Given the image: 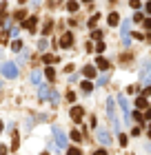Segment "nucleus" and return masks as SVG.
Here are the masks:
<instances>
[{"instance_id":"obj_25","label":"nucleus","mask_w":151,"mask_h":155,"mask_svg":"<svg viewBox=\"0 0 151 155\" xmlns=\"http://www.w3.org/2000/svg\"><path fill=\"white\" fill-rule=\"evenodd\" d=\"M67 155H82V151L80 149H69V151H67Z\"/></svg>"},{"instance_id":"obj_12","label":"nucleus","mask_w":151,"mask_h":155,"mask_svg":"<svg viewBox=\"0 0 151 155\" xmlns=\"http://www.w3.org/2000/svg\"><path fill=\"white\" fill-rule=\"evenodd\" d=\"M40 71H31V75H29V80H31V84H40Z\"/></svg>"},{"instance_id":"obj_5","label":"nucleus","mask_w":151,"mask_h":155,"mask_svg":"<svg viewBox=\"0 0 151 155\" xmlns=\"http://www.w3.org/2000/svg\"><path fill=\"white\" fill-rule=\"evenodd\" d=\"M122 45L129 47L131 45V35H129V20L122 22Z\"/></svg>"},{"instance_id":"obj_33","label":"nucleus","mask_w":151,"mask_h":155,"mask_svg":"<svg viewBox=\"0 0 151 155\" xmlns=\"http://www.w3.org/2000/svg\"><path fill=\"white\" fill-rule=\"evenodd\" d=\"M133 20H136V22H142L145 18H142V13H136V16H133Z\"/></svg>"},{"instance_id":"obj_16","label":"nucleus","mask_w":151,"mask_h":155,"mask_svg":"<svg viewBox=\"0 0 151 155\" xmlns=\"http://www.w3.org/2000/svg\"><path fill=\"white\" fill-rule=\"evenodd\" d=\"M82 73H85L87 78H93V75H96V67H85V71H82Z\"/></svg>"},{"instance_id":"obj_39","label":"nucleus","mask_w":151,"mask_h":155,"mask_svg":"<svg viewBox=\"0 0 151 155\" xmlns=\"http://www.w3.org/2000/svg\"><path fill=\"white\" fill-rule=\"evenodd\" d=\"M20 2H27V0H20Z\"/></svg>"},{"instance_id":"obj_10","label":"nucleus","mask_w":151,"mask_h":155,"mask_svg":"<svg viewBox=\"0 0 151 155\" xmlns=\"http://www.w3.org/2000/svg\"><path fill=\"white\" fill-rule=\"evenodd\" d=\"M51 91L53 89H49V86H40V95H38V98H40V100H49Z\"/></svg>"},{"instance_id":"obj_1","label":"nucleus","mask_w":151,"mask_h":155,"mask_svg":"<svg viewBox=\"0 0 151 155\" xmlns=\"http://www.w3.org/2000/svg\"><path fill=\"white\" fill-rule=\"evenodd\" d=\"M107 117H109L113 131H120V120H118V111H116V102H113V98L107 100Z\"/></svg>"},{"instance_id":"obj_34","label":"nucleus","mask_w":151,"mask_h":155,"mask_svg":"<svg viewBox=\"0 0 151 155\" xmlns=\"http://www.w3.org/2000/svg\"><path fill=\"white\" fill-rule=\"evenodd\" d=\"M67 100L73 102V100H76V93H71V91H69V93H67Z\"/></svg>"},{"instance_id":"obj_30","label":"nucleus","mask_w":151,"mask_h":155,"mask_svg":"<svg viewBox=\"0 0 151 155\" xmlns=\"http://www.w3.org/2000/svg\"><path fill=\"white\" fill-rule=\"evenodd\" d=\"M78 78H80L78 73H71V75H69V82H78Z\"/></svg>"},{"instance_id":"obj_26","label":"nucleus","mask_w":151,"mask_h":155,"mask_svg":"<svg viewBox=\"0 0 151 155\" xmlns=\"http://www.w3.org/2000/svg\"><path fill=\"white\" fill-rule=\"evenodd\" d=\"M71 137H73V140H76V142H80V140H82V135H80V133H78V131H73V133H71Z\"/></svg>"},{"instance_id":"obj_35","label":"nucleus","mask_w":151,"mask_h":155,"mask_svg":"<svg viewBox=\"0 0 151 155\" xmlns=\"http://www.w3.org/2000/svg\"><path fill=\"white\" fill-rule=\"evenodd\" d=\"M93 155H107V151H105V149H98V151H96Z\"/></svg>"},{"instance_id":"obj_19","label":"nucleus","mask_w":151,"mask_h":155,"mask_svg":"<svg viewBox=\"0 0 151 155\" xmlns=\"http://www.w3.org/2000/svg\"><path fill=\"white\" fill-rule=\"evenodd\" d=\"M49 100H51V104H58V100H60V95L56 93V91H51V95H49Z\"/></svg>"},{"instance_id":"obj_20","label":"nucleus","mask_w":151,"mask_h":155,"mask_svg":"<svg viewBox=\"0 0 151 155\" xmlns=\"http://www.w3.org/2000/svg\"><path fill=\"white\" fill-rule=\"evenodd\" d=\"M107 82H109V75H102V78H98V82H96V84H98V86H105Z\"/></svg>"},{"instance_id":"obj_18","label":"nucleus","mask_w":151,"mask_h":155,"mask_svg":"<svg viewBox=\"0 0 151 155\" xmlns=\"http://www.w3.org/2000/svg\"><path fill=\"white\" fill-rule=\"evenodd\" d=\"M25 27H27V29H33V27H36V18H27V20H25Z\"/></svg>"},{"instance_id":"obj_29","label":"nucleus","mask_w":151,"mask_h":155,"mask_svg":"<svg viewBox=\"0 0 151 155\" xmlns=\"http://www.w3.org/2000/svg\"><path fill=\"white\" fill-rule=\"evenodd\" d=\"M96 51H98V53H102V51H105V42H98V47H96Z\"/></svg>"},{"instance_id":"obj_36","label":"nucleus","mask_w":151,"mask_h":155,"mask_svg":"<svg viewBox=\"0 0 151 155\" xmlns=\"http://www.w3.org/2000/svg\"><path fill=\"white\" fill-rule=\"evenodd\" d=\"M0 155H7V146H0Z\"/></svg>"},{"instance_id":"obj_11","label":"nucleus","mask_w":151,"mask_h":155,"mask_svg":"<svg viewBox=\"0 0 151 155\" xmlns=\"http://www.w3.org/2000/svg\"><path fill=\"white\" fill-rule=\"evenodd\" d=\"M107 22H109L111 27H113V25H118V22H120V16H118L116 11H111V13H109V18H107Z\"/></svg>"},{"instance_id":"obj_4","label":"nucleus","mask_w":151,"mask_h":155,"mask_svg":"<svg viewBox=\"0 0 151 155\" xmlns=\"http://www.w3.org/2000/svg\"><path fill=\"white\" fill-rule=\"evenodd\" d=\"M140 80L145 82V84H149L151 82V60H145L140 67Z\"/></svg>"},{"instance_id":"obj_37","label":"nucleus","mask_w":151,"mask_h":155,"mask_svg":"<svg viewBox=\"0 0 151 155\" xmlns=\"http://www.w3.org/2000/svg\"><path fill=\"white\" fill-rule=\"evenodd\" d=\"M147 11H149V13H151V2H149V5H147Z\"/></svg>"},{"instance_id":"obj_22","label":"nucleus","mask_w":151,"mask_h":155,"mask_svg":"<svg viewBox=\"0 0 151 155\" xmlns=\"http://www.w3.org/2000/svg\"><path fill=\"white\" fill-rule=\"evenodd\" d=\"M45 78H47V80H53V78H56V71L53 69H47L45 71Z\"/></svg>"},{"instance_id":"obj_2","label":"nucleus","mask_w":151,"mask_h":155,"mask_svg":"<svg viewBox=\"0 0 151 155\" xmlns=\"http://www.w3.org/2000/svg\"><path fill=\"white\" fill-rule=\"evenodd\" d=\"M0 69H2V75H5V78H9V80L18 78V67H16V62H5Z\"/></svg>"},{"instance_id":"obj_24","label":"nucleus","mask_w":151,"mask_h":155,"mask_svg":"<svg viewBox=\"0 0 151 155\" xmlns=\"http://www.w3.org/2000/svg\"><path fill=\"white\" fill-rule=\"evenodd\" d=\"M138 109H147V100L145 98H138Z\"/></svg>"},{"instance_id":"obj_6","label":"nucleus","mask_w":151,"mask_h":155,"mask_svg":"<svg viewBox=\"0 0 151 155\" xmlns=\"http://www.w3.org/2000/svg\"><path fill=\"white\" fill-rule=\"evenodd\" d=\"M118 102H120V109H122V113H125V120H131V115H129V102H127V98H125V95H120V98H118Z\"/></svg>"},{"instance_id":"obj_43","label":"nucleus","mask_w":151,"mask_h":155,"mask_svg":"<svg viewBox=\"0 0 151 155\" xmlns=\"http://www.w3.org/2000/svg\"><path fill=\"white\" fill-rule=\"evenodd\" d=\"M0 67H2V64H0Z\"/></svg>"},{"instance_id":"obj_21","label":"nucleus","mask_w":151,"mask_h":155,"mask_svg":"<svg viewBox=\"0 0 151 155\" xmlns=\"http://www.w3.org/2000/svg\"><path fill=\"white\" fill-rule=\"evenodd\" d=\"M11 49H14V51H20L22 49V42L20 40H14V42H11Z\"/></svg>"},{"instance_id":"obj_15","label":"nucleus","mask_w":151,"mask_h":155,"mask_svg":"<svg viewBox=\"0 0 151 155\" xmlns=\"http://www.w3.org/2000/svg\"><path fill=\"white\" fill-rule=\"evenodd\" d=\"M78 9H80V7H78V2H76V0L67 2V11H71V13H73V11H78Z\"/></svg>"},{"instance_id":"obj_42","label":"nucleus","mask_w":151,"mask_h":155,"mask_svg":"<svg viewBox=\"0 0 151 155\" xmlns=\"http://www.w3.org/2000/svg\"><path fill=\"white\" fill-rule=\"evenodd\" d=\"M0 91H2V86H0Z\"/></svg>"},{"instance_id":"obj_28","label":"nucleus","mask_w":151,"mask_h":155,"mask_svg":"<svg viewBox=\"0 0 151 155\" xmlns=\"http://www.w3.org/2000/svg\"><path fill=\"white\" fill-rule=\"evenodd\" d=\"M129 5L133 7V9H138V7H140V0H129Z\"/></svg>"},{"instance_id":"obj_13","label":"nucleus","mask_w":151,"mask_h":155,"mask_svg":"<svg viewBox=\"0 0 151 155\" xmlns=\"http://www.w3.org/2000/svg\"><path fill=\"white\" fill-rule=\"evenodd\" d=\"M96 67H98V69H109V62H107L105 60V58H102V55H100V58H96Z\"/></svg>"},{"instance_id":"obj_8","label":"nucleus","mask_w":151,"mask_h":155,"mask_svg":"<svg viewBox=\"0 0 151 155\" xmlns=\"http://www.w3.org/2000/svg\"><path fill=\"white\" fill-rule=\"evenodd\" d=\"M71 45H73V35H71V33H65V35L60 38V47H62V49H69Z\"/></svg>"},{"instance_id":"obj_9","label":"nucleus","mask_w":151,"mask_h":155,"mask_svg":"<svg viewBox=\"0 0 151 155\" xmlns=\"http://www.w3.org/2000/svg\"><path fill=\"white\" fill-rule=\"evenodd\" d=\"M82 113H85V111H82L80 106H73V109H71V117H73L76 122H80V120H82Z\"/></svg>"},{"instance_id":"obj_27","label":"nucleus","mask_w":151,"mask_h":155,"mask_svg":"<svg viewBox=\"0 0 151 155\" xmlns=\"http://www.w3.org/2000/svg\"><path fill=\"white\" fill-rule=\"evenodd\" d=\"M58 60V58H53V55H45V58H42V62H56Z\"/></svg>"},{"instance_id":"obj_38","label":"nucleus","mask_w":151,"mask_h":155,"mask_svg":"<svg viewBox=\"0 0 151 155\" xmlns=\"http://www.w3.org/2000/svg\"><path fill=\"white\" fill-rule=\"evenodd\" d=\"M0 133H2V122H0Z\"/></svg>"},{"instance_id":"obj_40","label":"nucleus","mask_w":151,"mask_h":155,"mask_svg":"<svg viewBox=\"0 0 151 155\" xmlns=\"http://www.w3.org/2000/svg\"><path fill=\"white\" fill-rule=\"evenodd\" d=\"M85 2H91V0H85Z\"/></svg>"},{"instance_id":"obj_23","label":"nucleus","mask_w":151,"mask_h":155,"mask_svg":"<svg viewBox=\"0 0 151 155\" xmlns=\"http://www.w3.org/2000/svg\"><path fill=\"white\" fill-rule=\"evenodd\" d=\"M51 27H53V22H51V20H49V22H47V25H45V27H42V33H45V35H47V33H49V31H51Z\"/></svg>"},{"instance_id":"obj_32","label":"nucleus","mask_w":151,"mask_h":155,"mask_svg":"<svg viewBox=\"0 0 151 155\" xmlns=\"http://www.w3.org/2000/svg\"><path fill=\"white\" fill-rule=\"evenodd\" d=\"M18 33H20V29H18V27H14V29H11V35H14V38H18Z\"/></svg>"},{"instance_id":"obj_3","label":"nucleus","mask_w":151,"mask_h":155,"mask_svg":"<svg viewBox=\"0 0 151 155\" xmlns=\"http://www.w3.org/2000/svg\"><path fill=\"white\" fill-rule=\"evenodd\" d=\"M53 137H56V144H58V149H67V135L65 131L60 129V126H53Z\"/></svg>"},{"instance_id":"obj_31","label":"nucleus","mask_w":151,"mask_h":155,"mask_svg":"<svg viewBox=\"0 0 151 155\" xmlns=\"http://www.w3.org/2000/svg\"><path fill=\"white\" fill-rule=\"evenodd\" d=\"M98 22V16H91V20H89V27H93Z\"/></svg>"},{"instance_id":"obj_41","label":"nucleus","mask_w":151,"mask_h":155,"mask_svg":"<svg viewBox=\"0 0 151 155\" xmlns=\"http://www.w3.org/2000/svg\"><path fill=\"white\" fill-rule=\"evenodd\" d=\"M42 155H49V153H42Z\"/></svg>"},{"instance_id":"obj_17","label":"nucleus","mask_w":151,"mask_h":155,"mask_svg":"<svg viewBox=\"0 0 151 155\" xmlns=\"http://www.w3.org/2000/svg\"><path fill=\"white\" fill-rule=\"evenodd\" d=\"M47 47H49V40H47V38H42V40L38 42V49H40V51H47Z\"/></svg>"},{"instance_id":"obj_14","label":"nucleus","mask_w":151,"mask_h":155,"mask_svg":"<svg viewBox=\"0 0 151 155\" xmlns=\"http://www.w3.org/2000/svg\"><path fill=\"white\" fill-rule=\"evenodd\" d=\"M80 89L85 91V93H91V91H93V84H91L89 80H85V82H82V84H80Z\"/></svg>"},{"instance_id":"obj_7","label":"nucleus","mask_w":151,"mask_h":155,"mask_svg":"<svg viewBox=\"0 0 151 155\" xmlns=\"http://www.w3.org/2000/svg\"><path fill=\"white\" fill-rule=\"evenodd\" d=\"M96 135H98V142H100V144H105V146H109V144H111V135L107 133V131H102V129H100Z\"/></svg>"}]
</instances>
